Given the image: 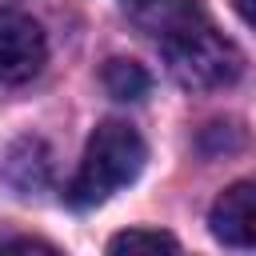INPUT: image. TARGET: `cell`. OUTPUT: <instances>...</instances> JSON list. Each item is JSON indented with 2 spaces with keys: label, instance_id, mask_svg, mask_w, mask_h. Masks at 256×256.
<instances>
[{
  "label": "cell",
  "instance_id": "obj_4",
  "mask_svg": "<svg viewBox=\"0 0 256 256\" xmlns=\"http://www.w3.org/2000/svg\"><path fill=\"white\" fill-rule=\"evenodd\" d=\"M212 236L228 248H252L256 244V188L248 180L232 184L228 192L216 196L212 204Z\"/></svg>",
  "mask_w": 256,
  "mask_h": 256
},
{
  "label": "cell",
  "instance_id": "obj_9",
  "mask_svg": "<svg viewBox=\"0 0 256 256\" xmlns=\"http://www.w3.org/2000/svg\"><path fill=\"white\" fill-rule=\"evenodd\" d=\"M128 4H144V0H128Z\"/></svg>",
  "mask_w": 256,
  "mask_h": 256
},
{
  "label": "cell",
  "instance_id": "obj_2",
  "mask_svg": "<svg viewBox=\"0 0 256 256\" xmlns=\"http://www.w3.org/2000/svg\"><path fill=\"white\" fill-rule=\"evenodd\" d=\"M144 160H148V148H144L140 132L124 120H104L92 132L84 160L68 184V204L72 208L104 204L108 196H116L124 184H132L144 172Z\"/></svg>",
  "mask_w": 256,
  "mask_h": 256
},
{
  "label": "cell",
  "instance_id": "obj_3",
  "mask_svg": "<svg viewBox=\"0 0 256 256\" xmlns=\"http://www.w3.org/2000/svg\"><path fill=\"white\" fill-rule=\"evenodd\" d=\"M48 60V40L40 24L24 12H0V84L32 80Z\"/></svg>",
  "mask_w": 256,
  "mask_h": 256
},
{
  "label": "cell",
  "instance_id": "obj_1",
  "mask_svg": "<svg viewBox=\"0 0 256 256\" xmlns=\"http://www.w3.org/2000/svg\"><path fill=\"white\" fill-rule=\"evenodd\" d=\"M160 52L168 60V72L180 88L188 92H216V88H228L240 68H244V56L240 48L220 36L204 16H180L164 28V40H160Z\"/></svg>",
  "mask_w": 256,
  "mask_h": 256
},
{
  "label": "cell",
  "instance_id": "obj_8",
  "mask_svg": "<svg viewBox=\"0 0 256 256\" xmlns=\"http://www.w3.org/2000/svg\"><path fill=\"white\" fill-rule=\"evenodd\" d=\"M236 8H240V16H244V20H252V0H236Z\"/></svg>",
  "mask_w": 256,
  "mask_h": 256
},
{
  "label": "cell",
  "instance_id": "obj_7",
  "mask_svg": "<svg viewBox=\"0 0 256 256\" xmlns=\"http://www.w3.org/2000/svg\"><path fill=\"white\" fill-rule=\"evenodd\" d=\"M180 240L160 228H128L108 240V252H176Z\"/></svg>",
  "mask_w": 256,
  "mask_h": 256
},
{
  "label": "cell",
  "instance_id": "obj_5",
  "mask_svg": "<svg viewBox=\"0 0 256 256\" xmlns=\"http://www.w3.org/2000/svg\"><path fill=\"white\" fill-rule=\"evenodd\" d=\"M0 180H4L16 196H32V192H40V188L52 180V152H48V144L36 140V136L16 140V144L4 152Z\"/></svg>",
  "mask_w": 256,
  "mask_h": 256
},
{
  "label": "cell",
  "instance_id": "obj_6",
  "mask_svg": "<svg viewBox=\"0 0 256 256\" xmlns=\"http://www.w3.org/2000/svg\"><path fill=\"white\" fill-rule=\"evenodd\" d=\"M104 88L116 100H140V96H148L152 80L136 60H108L104 64Z\"/></svg>",
  "mask_w": 256,
  "mask_h": 256
}]
</instances>
